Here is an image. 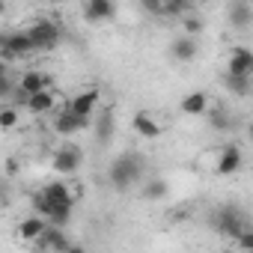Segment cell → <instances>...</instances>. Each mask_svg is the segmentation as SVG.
I'll use <instances>...</instances> for the list:
<instances>
[{
    "mask_svg": "<svg viewBox=\"0 0 253 253\" xmlns=\"http://www.w3.org/2000/svg\"><path fill=\"white\" fill-rule=\"evenodd\" d=\"M206 116H209V122H211V128H217V131H229L232 119H229V113H226L223 107H211V110H206Z\"/></svg>",
    "mask_w": 253,
    "mask_h": 253,
    "instance_id": "obj_20",
    "label": "cell"
},
{
    "mask_svg": "<svg viewBox=\"0 0 253 253\" xmlns=\"http://www.w3.org/2000/svg\"><path fill=\"white\" fill-rule=\"evenodd\" d=\"M89 125V119L86 116H78V113H72V110H60L57 116H54V131L57 134H78V131H84Z\"/></svg>",
    "mask_w": 253,
    "mask_h": 253,
    "instance_id": "obj_9",
    "label": "cell"
},
{
    "mask_svg": "<svg viewBox=\"0 0 253 253\" xmlns=\"http://www.w3.org/2000/svg\"><path fill=\"white\" fill-rule=\"evenodd\" d=\"M0 75H9L6 72V60H0Z\"/></svg>",
    "mask_w": 253,
    "mask_h": 253,
    "instance_id": "obj_28",
    "label": "cell"
},
{
    "mask_svg": "<svg viewBox=\"0 0 253 253\" xmlns=\"http://www.w3.org/2000/svg\"><path fill=\"white\" fill-rule=\"evenodd\" d=\"M191 9H194L191 0H164V12L161 15H167V18H185V15H191Z\"/></svg>",
    "mask_w": 253,
    "mask_h": 253,
    "instance_id": "obj_19",
    "label": "cell"
},
{
    "mask_svg": "<svg viewBox=\"0 0 253 253\" xmlns=\"http://www.w3.org/2000/svg\"><path fill=\"white\" fill-rule=\"evenodd\" d=\"M33 247H36V250H72L75 244L60 232V226H51V223H48V226L42 229V235L33 241Z\"/></svg>",
    "mask_w": 253,
    "mask_h": 253,
    "instance_id": "obj_7",
    "label": "cell"
},
{
    "mask_svg": "<svg viewBox=\"0 0 253 253\" xmlns=\"http://www.w3.org/2000/svg\"><path fill=\"white\" fill-rule=\"evenodd\" d=\"M110 137H113V113H110V110H101V116H98V122H95V140L104 146Z\"/></svg>",
    "mask_w": 253,
    "mask_h": 253,
    "instance_id": "obj_18",
    "label": "cell"
},
{
    "mask_svg": "<svg viewBox=\"0 0 253 253\" xmlns=\"http://www.w3.org/2000/svg\"><path fill=\"white\" fill-rule=\"evenodd\" d=\"M27 36H30V42H33V51H54V48L60 45V39H63L60 24L51 21V18L33 21L30 30H27Z\"/></svg>",
    "mask_w": 253,
    "mask_h": 253,
    "instance_id": "obj_2",
    "label": "cell"
},
{
    "mask_svg": "<svg viewBox=\"0 0 253 253\" xmlns=\"http://www.w3.org/2000/svg\"><path fill=\"white\" fill-rule=\"evenodd\" d=\"M226 86L235 95H247L250 92V75H226Z\"/></svg>",
    "mask_w": 253,
    "mask_h": 253,
    "instance_id": "obj_21",
    "label": "cell"
},
{
    "mask_svg": "<svg viewBox=\"0 0 253 253\" xmlns=\"http://www.w3.org/2000/svg\"><path fill=\"white\" fill-rule=\"evenodd\" d=\"M179 110H182L185 116H203V113L209 110V95H206L203 89H197V92H188V95L182 98Z\"/></svg>",
    "mask_w": 253,
    "mask_h": 253,
    "instance_id": "obj_15",
    "label": "cell"
},
{
    "mask_svg": "<svg viewBox=\"0 0 253 253\" xmlns=\"http://www.w3.org/2000/svg\"><path fill=\"white\" fill-rule=\"evenodd\" d=\"M140 6L146 15H161L164 12V0H140Z\"/></svg>",
    "mask_w": 253,
    "mask_h": 253,
    "instance_id": "obj_24",
    "label": "cell"
},
{
    "mask_svg": "<svg viewBox=\"0 0 253 253\" xmlns=\"http://www.w3.org/2000/svg\"><path fill=\"white\" fill-rule=\"evenodd\" d=\"M182 27H185V33H188V36H197V33L203 30V21H200V18L185 15V18H182Z\"/></svg>",
    "mask_w": 253,
    "mask_h": 253,
    "instance_id": "obj_25",
    "label": "cell"
},
{
    "mask_svg": "<svg viewBox=\"0 0 253 253\" xmlns=\"http://www.w3.org/2000/svg\"><path fill=\"white\" fill-rule=\"evenodd\" d=\"M134 131L140 134V137H146V140H155V137H161V125L146 113V110H140V113H134Z\"/></svg>",
    "mask_w": 253,
    "mask_h": 253,
    "instance_id": "obj_17",
    "label": "cell"
},
{
    "mask_svg": "<svg viewBox=\"0 0 253 253\" xmlns=\"http://www.w3.org/2000/svg\"><path fill=\"white\" fill-rule=\"evenodd\" d=\"M247 226V220H244V214L235 209V206H223L217 214H214V229L220 232V235H229V238H238V232Z\"/></svg>",
    "mask_w": 253,
    "mask_h": 253,
    "instance_id": "obj_3",
    "label": "cell"
},
{
    "mask_svg": "<svg viewBox=\"0 0 253 253\" xmlns=\"http://www.w3.org/2000/svg\"><path fill=\"white\" fill-rule=\"evenodd\" d=\"M253 21V9H250V0H235L229 6V24L238 30H247Z\"/></svg>",
    "mask_w": 253,
    "mask_h": 253,
    "instance_id": "obj_16",
    "label": "cell"
},
{
    "mask_svg": "<svg viewBox=\"0 0 253 253\" xmlns=\"http://www.w3.org/2000/svg\"><path fill=\"white\" fill-rule=\"evenodd\" d=\"M226 75H253V51L238 45L229 51V63H226Z\"/></svg>",
    "mask_w": 253,
    "mask_h": 253,
    "instance_id": "obj_8",
    "label": "cell"
},
{
    "mask_svg": "<svg viewBox=\"0 0 253 253\" xmlns=\"http://www.w3.org/2000/svg\"><path fill=\"white\" fill-rule=\"evenodd\" d=\"M9 95H15V86H12L9 75H0V98H9Z\"/></svg>",
    "mask_w": 253,
    "mask_h": 253,
    "instance_id": "obj_26",
    "label": "cell"
},
{
    "mask_svg": "<svg viewBox=\"0 0 253 253\" xmlns=\"http://www.w3.org/2000/svg\"><path fill=\"white\" fill-rule=\"evenodd\" d=\"M143 176V164H140V155H119L110 170H107V179L116 191H128L131 185H137Z\"/></svg>",
    "mask_w": 253,
    "mask_h": 253,
    "instance_id": "obj_1",
    "label": "cell"
},
{
    "mask_svg": "<svg viewBox=\"0 0 253 253\" xmlns=\"http://www.w3.org/2000/svg\"><path fill=\"white\" fill-rule=\"evenodd\" d=\"M170 57L176 60V63H191L194 57H197V39L194 36H179V39H173V45H170Z\"/></svg>",
    "mask_w": 253,
    "mask_h": 253,
    "instance_id": "obj_13",
    "label": "cell"
},
{
    "mask_svg": "<svg viewBox=\"0 0 253 253\" xmlns=\"http://www.w3.org/2000/svg\"><path fill=\"white\" fill-rule=\"evenodd\" d=\"M241 164H244V155H241V149H238L235 143H226V146L217 152L214 173H217V176H232V173H238V170H241Z\"/></svg>",
    "mask_w": 253,
    "mask_h": 253,
    "instance_id": "obj_5",
    "label": "cell"
},
{
    "mask_svg": "<svg viewBox=\"0 0 253 253\" xmlns=\"http://www.w3.org/2000/svg\"><path fill=\"white\" fill-rule=\"evenodd\" d=\"M21 101H24V107H27L30 113H51V110L57 107V95L51 92V86H48V89H39V92H33V95H24Z\"/></svg>",
    "mask_w": 253,
    "mask_h": 253,
    "instance_id": "obj_11",
    "label": "cell"
},
{
    "mask_svg": "<svg viewBox=\"0 0 253 253\" xmlns=\"http://www.w3.org/2000/svg\"><path fill=\"white\" fill-rule=\"evenodd\" d=\"M78 167H81V152H78V149H60V152L54 155V173H60V176H75Z\"/></svg>",
    "mask_w": 253,
    "mask_h": 253,
    "instance_id": "obj_12",
    "label": "cell"
},
{
    "mask_svg": "<svg viewBox=\"0 0 253 253\" xmlns=\"http://www.w3.org/2000/svg\"><path fill=\"white\" fill-rule=\"evenodd\" d=\"M238 244H241L244 250H253V229H247V226H244V229L238 232Z\"/></svg>",
    "mask_w": 253,
    "mask_h": 253,
    "instance_id": "obj_27",
    "label": "cell"
},
{
    "mask_svg": "<svg viewBox=\"0 0 253 253\" xmlns=\"http://www.w3.org/2000/svg\"><path fill=\"white\" fill-rule=\"evenodd\" d=\"M6 12V3H3V0H0V15H3Z\"/></svg>",
    "mask_w": 253,
    "mask_h": 253,
    "instance_id": "obj_29",
    "label": "cell"
},
{
    "mask_svg": "<svg viewBox=\"0 0 253 253\" xmlns=\"http://www.w3.org/2000/svg\"><path fill=\"white\" fill-rule=\"evenodd\" d=\"M98 98H101V89L98 86H89V89H84V92H78L75 98H69V104H66V110H72V113H78V116H92L95 113V107H98Z\"/></svg>",
    "mask_w": 253,
    "mask_h": 253,
    "instance_id": "obj_4",
    "label": "cell"
},
{
    "mask_svg": "<svg viewBox=\"0 0 253 253\" xmlns=\"http://www.w3.org/2000/svg\"><path fill=\"white\" fill-rule=\"evenodd\" d=\"M45 3H57V0H45Z\"/></svg>",
    "mask_w": 253,
    "mask_h": 253,
    "instance_id": "obj_30",
    "label": "cell"
},
{
    "mask_svg": "<svg viewBox=\"0 0 253 253\" xmlns=\"http://www.w3.org/2000/svg\"><path fill=\"white\" fill-rule=\"evenodd\" d=\"M45 226H48V220H45L42 214H30V217H24V220L18 223V238H21L24 244H33V241L42 235Z\"/></svg>",
    "mask_w": 253,
    "mask_h": 253,
    "instance_id": "obj_14",
    "label": "cell"
},
{
    "mask_svg": "<svg viewBox=\"0 0 253 253\" xmlns=\"http://www.w3.org/2000/svg\"><path fill=\"white\" fill-rule=\"evenodd\" d=\"M18 107H0V128H3V131H9V128H15V125H18Z\"/></svg>",
    "mask_w": 253,
    "mask_h": 253,
    "instance_id": "obj_23",
    "label": "cell"
},
{
    "mask_svg": "<svg viewBox=\"0 0 253 253\" xmlns=\"http://www.w3.org/2000/svg\"><path fill=\"white\" fill-rule=\"evenodd\" d=\"M51 86V78L45 75V72H39V69H30V72H24L21 75V81H18V92H21V98L24 95H33V92H39V89H48Z\"/></svg>",
    "mask_w": 253,
    "mask_h": 253,
    "instance_id": "obj_10",
    "label": "cell"
},
{
    "mask_svg": "<svg viewBox=\"0 0 253 253\" xmlns=\"http://www.w3.org/2000/svg\"><path fill=\"white\" fill-rule=\"evenodd\" d=\"M113 15H116V3H113V0H86V3H84V18L89 24L113 21Z\"/></svg>",
    "mask_w": 253,
    "mask_h": 253,
    "instance_id": "obj_6",
    "label": "cell"
},
{
    "mask_svg": "<svg viewBox=\"0 0 253 253\" xmlns=\"http://www.w3.org/2000/svg\"><path fill=\"white\" fill-rule=\"evenodd\" d=\"M143 197H146V200H164V197H167V182H164V179H152V182H146Z\"/></svg>",
    "mask_w": 253,
    "mask_h": 253,
    "instance_id": "obj_22",
    "label": "cell"
}]
</instances>
